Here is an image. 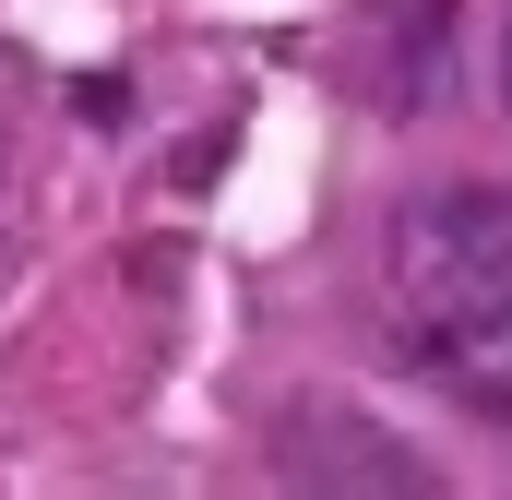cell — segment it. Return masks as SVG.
I'll list each match as a JSON object with an SVG mask.
<instances>
[{"instance_id": "obj_1", "label": "cell", "mask_w": 512, "mask_h": 500, "mask_svg": "<svg viewBox=\"0 0 512 500\" xmlns=\"http://www.w3.org/2000/svg\"><path fill=\"white\" fill-rule=\"evenodd\" d=\"M393 322L429 381L512 417V191H429L393 215Z\"/></svg>"}, {"instance_id": "obj_2", "label": "cell", "mask_w": 512, "mask_h": 500, "mask_svg": "<svg viewBox=\"0 0 512 500\" xmlns=\"http://www.w3.org/2000/svg\"><path fill=\"white\" fill-rule=\"evenodd\" d=\"M453 24H465V0H393V24H382V96L405 108V120L441 96V72H453Z\"/></svg>"}, {"instance_id": "obj_3", "label": "cell", "mask_w": 512, "mask_h": 500, "mask_svg": "<svg viewBox=\"0 0 512 500\" xmlns=\"http://www.w3.org/2000/svg\"><path fill=\"white\" fill-rule=\"evenodd\" d=\"M501 108H512V0H501Z\"/></svg>"}]
</instances>
